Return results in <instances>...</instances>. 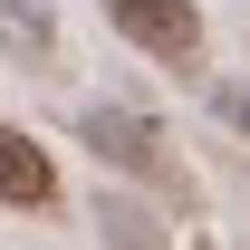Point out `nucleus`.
Segmentation results:
<instances>
[{
  "label": "nucleus",
  "instance_id": "1",
  "mask_svg": "<svg viewBox=\"0 0 250 250\" xmlns=\"http://www.w3.org/2000/svg\"><path fill=\"white\" fill-rule=\"evenodd\" d=\"M106 20H116L145 58H164V67L202 58V10H192V0H106Z\"/></svg>",
  "mask_w": 250,
  "mask_h": 250
},
{
  "label": "nucleus",
  "instance_id": "2",
  "mask_svg": "<svg viewBox=\"0 0 250 250\" xmlns=\"http://www.w3.org/2000/svg\"><path fill=\"white\" fill-rule=\"evenodd\" d=\"M77 145H87L96 164L135 173V183H164V135L135 116V106H87V116H77Z\"/></svg>",
  "mask_w": 250,
  "mask_h": 250
},
{
  "label": "nucleus",
  "instance_id": "3",
  "mask_svg": "<svg viewBox=\"0 0 250 250\" xmlns=\"http://www.w3.org/2000/svg\"><path fill=\"white\" fill-rule=\"evenodd\" d=\"M0 202L10 212H58V164L29 125H0Z\"/></svg>",
  "mask_w": 250,
  "mask_h": 250
},
{
  "label": "nucleus",
  "instance_id": "4",
  "mask_svg": "<svg viewBox=\"0 0 250 250\" xmlns=\"http://www.w3.org/2000/svg\"><path fill=\"white\" fill-rule=\"evenodd\" d=\"M0 58L10 67H48L58 58V0H0Z\"/></svg>",
  "mask_w": 250,
  "mask_h": 250
},
{
  "label": "nucleus",
  "instance_id": "5",
  "mask_svg": "<svg viewBox=\"0 0 250 250\" xmlns=\"http://www.w3.org/2000/svg\"><path fill=\"white\" fill-rule=\"evenodd\" d=\"M96 241L106 250H173L164 221H154V202H135V192H96Z\"/></svg>",
  "mask_w": 250,
  "mask_h": 250
},
{
  "label": "nucleus",
  "instance_id": "6",
  "mask_svg": "<svg viewBox=\"0 0 250 250\" xmlns=\"http://www.w3.org/2000/svg\"><path fill=\"white\" fill-rule=\"evenodd\" d=\"M221 116H231V125H241V135H250V77H241V87H231V96H221Z\"/></svg>",
  "mask_w": 250,
  "mask_h": 250
}]
</instances>
